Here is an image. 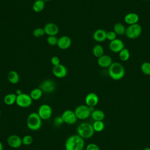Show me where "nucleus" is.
Returning <instances> with one entry per match:
<instances>
[{"label": "nucleus", "mask_w": 150, "mask_h": 150, "mask_svg": "<svg viewBox=\"0 0 150 150\" xmlns=\"http://www.w3.org/2000/svg\"><path fill=\"white\" fill-rule=\"evenodd\" d=\"M85 145L84 140L78 134L69 136L65 142L66 150H83Z\"/></svg>", "instance_id": "nucleus-1"}, {"label": "nucleus", "mask_w": 150, "mask_h": 150, "mask_svg": "<svg viewBox=\"0 0 150 150\" xmlns=\"http://www.w3.org/2000/svg\"><path fill=\"white\" fill-rule=\"evenodd\" d=\"M108 75L114 80L122 79L125 75V69L123 65L119 62H113L108 67Z\"/></svg>", "instance_id": "nucleus-2"}, {"label": "nucleus", "mask_w": 150, "mask_h": 150, "mask_svg": "<svg viewBox=\"0 0 150 150\" xmlns=\"http://www.w3.org/2000/svg\"><path fill=\"white\" fill-rule=\"evenodd\" d=\"M26 125L31 131H38L42 127V120L37 112H32L27 117Z\"/></svg>", "instance_id": "nucleus-3"}, {"label": "nucleus", "mask_w": 150, "mask_h": 150, "mask_svg": "<svg viewBox=\"0 0 150 150\" xmlns=\"http://www.w3.org/2000/svg\"><path fill=\"white\" fill-rule=\"evenodd\" d=\"M94 130L92 124L88 122L80 123L77 127V134L83 139L91 138L94 134Z\"/></svg>", "instance_id": "nucleus-4"}, {"label": "nucleus", "mask_w": 150, "mask_h": 150, "mask_svg": "<svg viewBox=\"0 0 150 150\" xmlns=\"http://www.w3.org/2000/svg\"><path fill=\"white\" fill-rule=\"evenodd\" d=\"M142 33V27L139 23L128 25L126 28L125 35L131 39H134L138 38Z\"/></svg>", "instance_id": "nucleus-5"}, {"label": "nucleus", "mask_w": 150, "mask_h": 150, "mask_svg": "<svg viewBox=\"0 0 150 150\" xmlns=\"http://www.w3.org/2000/svg\"><path fill=\"white\" fill-rule=\"evenodd\" d=\"M74 111L77 119L82 120L87 119L91 115V113L89 107L86 104H82L77 106Z\"/></svg>", "instance_id": "nucleus-6"}, {"label": "nucleus", "mask_w": 150, "mask_h": 150, "mask_svg": "<svg viewBox=\"0 0 150 150\" xmlns=\"http://www.w3.org/2000/svg\"><path fill=\"white\" fill-rule=\"evenodd\" d=\"M32 101L33 100L29 94L22 93L17 96L16 104L21 108H28L32 105Z\"/></svg>", "instance_id": "nucleus-7"}, {"label": "nucleus", "mask_w": 150, "mask_h": 150, "mask_svg": "<svg viewBox=\"0 0 150 150\" xmlns=\"http://www.w3.org/2000/svg\"><path fill=\"white\" fill-rule=\"evenodd\" d=\"M52 108L47 104H43L39 106L37 113L42 120H47L52 115Z\"/></svg>", "instance_id": "nucleus-8"}, {"label": "nucleus", "mask_w": 150, "mask_h": 150, "mask_svg": "<svg viewBox=\"0 0 150 150\" xmlns=\"http://www.w3.org/2000/svg\"><path fill=\"white\" fill-rule=\"evenodd\" d=\"M61 117L64 121L68 125H73L76 123L77 118L74 113V111L71 110H66L62 114Z\"/></svg>", "instance_id": "nucleus-9"}, {"label": "nucleus", "mask_w": 150, "mask_h": 150, "mask_svg": "<svg viewBox=\"0 0 150 150\" xmlns=\"http://www.w3.org/2000/svg\"><path fill=\"white\" fill-rule=\"evenodd\" d=\"M43 93H51L53 92L56 88L54 82L50 79H47L43 81L39 87Z\"/></svg>", "instance_id": "nucleus-10"}, {"label": "nucleus", "mask_w": 150, "mask_h": 150, "mask_svg": "<svg viewBox=\"0 0 150 150\" xmlns=\"http://www.w3.org/2000/svg\"><path fill=\"white\" fill-rule=\"evenodd\" d=\"M7 144L11 148H18L22 145V138L18 135H11L7 138Z\"/></svg>", "instance_id": "nucleus-11"}, {"label": "nucleus", "mask_w": 150, "mask_h": 150, "mask_svg": "<svg viewBox=\"0 0 150 150\" xmlns=\"http://www.w3.org/2000/svg\"><path fill=\"white\" fill-rule=\"evenodd\" d=\"M52 73L55 77L62 79L67 76V69L63 64H59L57 66H53L52 69Z\"/></svg>", "instance_id": "nucleus-12"}, {"label": "nucleus", "mask_w": 150, "mask_h": 150, "mask_svg": "<svg viewBox=\"0 0 150 150\" xmlns=\"http://www.w3.org/2000/svg\"><path fill=\"white\" fill-rule=\"evenodd\" d=\"M124 48V43L123 41L118 38L111 41L109 43V49L114 53H119Z\"/></svg>", "instance_id": "nucleus-13"}, {"label": "nucleus", "mask_w": 150, "mask_h": 150, "mask_svg": "<svg viewBox=\"0 0 150 150\" xmlns=\"http://www.w3.org/2000/svg\"><path fill=\"white\" fill-rule=\"evenodd\" d=\"M99 98L97 94L93 92L88 93L85 97V103L88 107H95L98 103Z\"/></svg>", "instance_id": "nucleus-14"}, {"label": "nucleus", "mask_w": 150, "mask_h": 150, "mask_svg": "<svg viewBox=\"0 0 150 150\" xmlns=\"http://www.w3.org/2000/svg\"><path fill=\"white\" fill-rule=\"evenodd\" d=\"M44 30L45 34L48 36H56L59 32V28L58 26L52 22H49L46 23L44 28Z\"/></svg>", "instance_id": "nucleus-15"}, {"label": "nucleus", "mask_w": 150, "mask_h": 150, "mask_svg": "<svg viewBox=\"0 0 150 150\" xmlns=\"http://www.w3.org/2000/svg\"><path fill=\"white\" fill-rule=\"evenodd\" d=\"M71 45V40L67 36H62L58 39L57 46L62 50H65L70 47Z\"/></svg>", "instance_id": "nucleus-16"}, {"label": "nucleus", "mask_w": 150, "mask_h": 150, "mask_svg": "<svg viewBox=\"0 0 150 150\" xmlns=\"http://www.w3.org/2000/svg\"><path fill=\"white\" fill-rule=\"evenodd\" d=\"M112 63V58L107 54H103L97 59L98 65L103 68H108Z\"/></svg>", "instance_id": "nucleus-17"}, {"label": "nucleus", "mask_w": 150, "mask_h": 150, "mask_svg": "<svg viewBox=\"0 0 150 150\" xmlns=\"http://www.w3.org/2000/svg\"><path fill=\"white\" fill-rule=\"evenodd\" d=\"M124 22L128 25L138 23L139 20V15L135 12H130L125 15L124 18Z\"/></svg>", "instance_id": "nucleus-18"}, {"label": "nucleus", "mask_w": 150, "mask_h": 150, "mask_svg": "<svg viewBox=\"0 0 150 150\" xmlns=\"http://www.w3.org/2000/svg\"><path fill=\"white\" fill-rule=\"evenodd\" d=\"M93 38L97 42H103L107 39V32L103 29H97L93 33Z\"/></svg>", "instance_id": "nucleus-19"}, {"label": "nucleus", "mask_w": 150, "mask_h": 150, "mask_svg": "<svg viewBox=\"0 0 150 150\" xmlns=\"http://www.w3.org/2000/svg\"><path fill=\"white\" fill-rule=\"evenodd\" d=\"M7 79L11 84H16L19 81V75L17 71L11 70L7 74Z\"/></svg>", "instance_id": "nucleus-20"}, {"label": "nucleus", "mask_w": 150, "mask_h": 150, "mask_svg": "<svg viewBox=\"0 0 150 150\" xmlns=\"http://www.w3.org/2000/svg\"><path fill=\"white\" fill-rule=\"evenodd\" d=\"M17 95L15 93H9L5 96L4 102L7 105H12L16 103Z\"/></svg>", "instance_id": "nucleus-21"}, {"label": "nucleus", "mask_w": 150, "mask_h": 150, "mask_svg": "<svg viewBox=\"0 0 150 150\" xmlns=\"http://www.w3.org/2000/svg\"><path fill=\"white\" fill-rule=\"evenodd\" d=\"M91 117L95 121H103L105 118V114L103 111L101 110H94L91 113Z\"/></svg>", "instance_id": "nucleus-22"}, {"label": "nucleus", "mask_w": 150, "mask_h": 150, "mask_svg": "<svg viewBox=\"0 0 150 150\" xmlns=\"http://www.w3.org/2000/svg\"><path fill=\"white\" fill-rule=\"evenodd\" d=\"M45 2L43 0H36L33 5L32 9L33 11L36 13L41 12L45 8Z\"/></svg>", "instance_id": "nucleus-23"}, {"label": "nucleus", "mask_w": 150, "mask_h": 150, "mask_svg": "<svg viewBox=\"0 0 150 150\" xmlns=\"http://www.w3.org/2000/svg\"><path fill=\"white\" fill-rule=\"evenodd\" d=\"M43 91L42 90L39 88H33V90H31L29 95L31 97V98L32 99V100H39L43 94Z\"/></svg>", "instance_id": "nucleus-24"}, {"label": "nucleus", "mask_w": 150, "mask_h": 150, "mask_svg": "<svg viewBox=\"0 0 150 150\" xmlns=\"http://www.w3.org/2000/svg\"><path fill=\"white\" fill-rule=\"evenodd\" d=\"M126 28L121 23H116L113 27V31L117 35H122L125 33Z\"/></svg>", "instance_id": "nucleus-25"}, {"label": "nucleus", "mask_w": 150, "mask_h": 150, "mask_svg": "<svg viewBox=\"0 0 150 150\" xmlns=\"http://www.w3.org/2000/svg\"><path fill=\"white\" fill-rule=\"evenodd\" d=\"M104 48L100 45H96L93 48V54L96 57H100L104 54Z\"/></svg>", "instance_id": "nucleus-26"}, {"label": "nucleus", "mask_w": 150, "mask_h": 150, "mask_svg": "<svg viewBox=\"0 0 150 150\" xmlns=\"http://www.w3.org/2000/svg\"><path fill=\"white\" fill-rule=\"evenodd\" d=\"M130 57V52L127 48H124L119 52V58L122 62L127 61Z\"/></svg>", "instance_id": "nucleus-27"}, {"label": "nucleus", "mask_w": 150, "mask_h": 150, "mask_svg": "<svg viewBox=\"0 0 150 150\" xmlns=\"http://www.w3.org/2000/svg\"><path fill=\"white\" fill-rule=\"evenodd\" d=\"M93 127L95 132H101L105 127L104 123L103 122V121H95L93 124Z\"/></svg>", "instance_id": "nucleus-28"}, {"label": "nucleus", "mask_w": 150, "mask_h": 150, "mask_svg": "<svg viewBox=\"0 0 150 150\" xmlns=\"http://www.w3.org/2000/svg\"><path fill=\"white\" fill-rule=\"evenodd\" d=\"M141 71L145 75H150V62H145L141 65Z\"/></svg>", "instance_id": "nucleus-29"}, {"label": "nucleus", "mask_w": 150, "mask_h": 150, "mask_svg": "<svg viewBox=\"0 0 150 150\" xmlns=\"http://www.w3.org/2000/svg\"><path fill=\"white\" fill-rule=\"evenodd\" d=\"M22 145L29 146L32 144L33 139L31 135H26L23 137V138H22Z\"/></svg>", "instance_id": "nucleus-30"}, {"label": "nucleus", "mask_w": 150, "mask_h": 150, "mask_svg": "<svg viewBox=\"0 0 150 150\" xmlns=\"http://www.w3.org/2000/svg\"><path fill=\"white\" fill-rule=\"evenodd\" d=\"M45 34V32L44 29L42 28H37L35 29L33 31V35L36 38L42 37Z\"/></svg>", "instance_id": "nucleus-31"}, {"label": "nucleus", "mask_w": 150, "mask_h": 150, "mask_svg": "<svg viewBox=\"0 0 150 150\" xmlns=\"http://www.w3.org/2000/svg\"><path fill=\"white\" fill-rule=\"evenodd\" d=\"M47 43L50 46H55L57 45L58 38L56 36H48L47 38Z\"/></svg>", "instance_id": "nucleus-32"}, {"label": "nucleus", "mask_w": 150, "mask_h": 150, "mask_svg": "<svg viewBox=\"0 0 150 150\" xmlns=\"http://www.w3.org/2000/svg\"><path fill=\"white\" fill-rule=\"evenodd\" d=\"M117 36V35L113 30L108 31L107 32V39H108L110 42L116 39Z\"/></svg>", "instance_id": "nucleus-33"}, {"label": "nucleus", "mask_w": 150, "mask_h": 150, "mask_svg": "<svg viewBox=\"0 0 150 150\" xmlns=\"http://www.w3.org/2000/svg\"><path fill=\"white\" fill-rule=\"evenodd\" d=\"M64 123V121L61 116H57L54 118L53 121V124L56 127H59Z\"/></svg>", "instance_id": "nucleus-34"}, {"label": "nucleus", "mask_w": 150, "mask_h": 150, "mask_svg": "<svg viewBox=\"0 0 150 150\" xmlns=\"http://www.w3.org/2000/svg\"><path fill=\"white\" fill-rule=\"evenodd\" d=\"M86 150H100V149L99 146L97 144L94 143H90L86 146Z\"/></svg>", "instance_id": "nucleus-35"}, {"label": "nucleus", "mask_w": 150, "mask_h": 150, "mask_svg": "<svg viewBox=\"0 0 150 150\" xmlns=\"http://www.w3.org/2000/svg\"><path fill=\"white\" fill-rule=\"evenodd\" d=\"M50 62L53 66H57V65L60 64V59L59 57H57L56 56H54L52 57V58L50 59Z\"/></svg>", "instance_id": "nucleus-36"}, {"label": "nucleus", "mask_w": 150, "mask_h": 150, "mask_svg": "<svg viewBox=\"0 0 150 150\" xmlns=\"http://www.w3.org/2000/svg\"><path fill=\"white\" fill-rule=\"evenodd\" d=\"M22 91H21V90H20V89H18V90H16V93H15V94L18 96V95H19V94H22Z\"/></svg>", "instance_id": "nucleus-37"}, {"label": "nucleus", "mask_w": 150, "mask_h": 150, "mask_svg": "<svg viewBox=\"0 0 150 150\" xmlns=\"http://www.w3.org/2000/svg\"><path fill=\"white\" fill-rule=\"evenodd\" d=\"M3 149H4L3 144H2V142L0 141V150H3Z\"/></svg>", "instance_id": "nucleus-38"}, {"label": "nucleus", "mask_w": 150, "mask_h": 150, "mask_svg": "<svg viewBox=\"0 0 150 150\" xmlns=\"http://www.w3.org/2000/svg\"><path fill=\"white\" fill-rule=\"evenodd\" d=\"M143 150H150V148L149 147H146Z\"/></svg>", "instance_id": "nucleus-39"}, {"label": "nucleus", "mask_w": 150, "mask_h": 150, "mask_svg": "<svg viewBox=\"0 0 150 150\" xmlns=\"http://www.w3.org/2000/svg\"><path fill=\"white\" fill-rule=\"evenodd\" d=\"M43 1H45V2H46V1H50V0H43Z\"/></svg>", "instance_id": "nucleus-40"}, {"label": "nucleus", "mask_w": 150, "mask_h": 150, "mask_svg": "<svg viewBox=\"0 0 150 150\" xmlns=\"http://www.w3.org/2000/svg\"><path fill=\"white\" fill-rule=\"evenodd\" d=\"M0 115H1V110H0Z\"/></svg>", "instance_id": "nucleus-41"}, {"label": "nucleus", "mask_w": 150, "mask_h": 150, "mask_svg": "<svg viewBox=\"0 0 150 150\" xmlns=\"http://www.w3.org/2000/svg\"><path fill=\"white\" fill-rule=\"evenodd\" d=\"M146 1H150V0H146Z\"/></svg>", "instance_id": "nucleus-42"}, {"label": "nucleus", "mask_w": 150, "mask_h": 150, "mask_svg": "<svg viewBox=\"0 0 150 150\" xmlns=\"http://www.w3.org/2000/svg\"><path fill=\"white\" fill-rule=\"evenodd\" d=\"M63 150H66V149H63Z\"/></svg>", "instance_id": "nucleus-43"}]
</instances>
